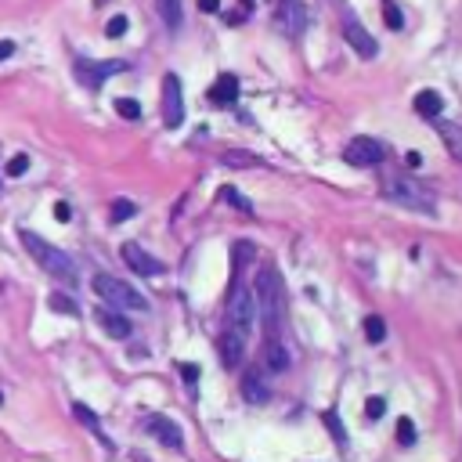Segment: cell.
I'll return each mask as SVG.
<instances>
[{"mask_svg":"<svg viewBox=\"0 0 462 462\" xmlns=\"http://www.w3.org/2000/svg\"><path fill=\"white\" fill-rule=\"evenodd\" d=\"M253 307H257V318L264 325L267 336H278L285 318H289V304H285V285L282 275L271 264H260L257 275H253Z\"/></svg>","mask_w":462,"mask_h":462,"instance_id":"6da1fadb","label":"cell"},{"mask_svg":"<svg viewBox=\"0 0 462 462\" xmlns=\"http://www.w3.org/2000/svg\"><path fill=\"white\" fill-rule=\"evenodd\" d=\"M22 246L29 249V257L44 267L51 278H58L61 285H76V264L69 260V253H61L58 246L44 242L36 231H22Z\"/></svg>","mask_w":462,"mask_h":462,"instance_id":"7a4b0ae2","label":"cell"},{"mask_svg":"<svg viewBox=\"0 0 462 462\" xmlns=\"http://www.w3.org/2000/svg\"><path fill=\"white\" fill-rule=\"evenodd\" d=\"M383 195L397 206H405V209H415V214H437L433 195L415 177H401V174L383 177Z\"/></svg>","mask_w":462,"mask_h":462,"instance_id":"3957f363","label":"cell"},{"mask_svg":"<svg viewBox=\"0 0 462 462\" xmlns=\"http://www.w3.org/2000/svg\"><path fill=\"white\" fill-rule=\"evenodd\" d=\"M91 285H94L98 297L109 304V307H116V311H149V300H144L134 285L119 282L116 275H94Z\"/></svg>","mask_w":462,"mask_h":462,"instance_id":"277c9868","label":"cell"},{"mask_svg":"<svg viewBox=\"0 0 462 462\" xmlns=\"http://www.w3.org/2000/svg\"><path fill=\"white\" fill-rule=\"evenodd\" d=\"M257 322V307H253V292L242 285V278L231 282V297H228V329H235L242 336H249Z\"/></svg>","mask_w":462,"mask_h":462,"instance_id":"5b68a950","label":"cell"},{"mask_svg":"<svg viewBox=\"0 0 462 462\" xmlns=\"http://www.w3.org/2000/svg\"><path fill=\"white\" fill-rule=\"evenodd\" d=\"M163 123L170 131H177L184 123V94H181V80L174 73L163 76Z\"/></svg>","mask_w":462,"mask_h":462,"instance_id":"8992f818","label":"cell"},{"mask_svg":"<svg viewBox=\"0 0 462 462\" xmlns=\"http://www.w3.org/2000/svg\"><path fill=\"white\" fill-rule=\"evenodd\" d=\"M123 69H127V61H87V58H80L76 61V80L87 91H98L112 73H123Z\"/></svg>","mask_w":462,"mask_h":462,"instance_id":"52a82bcc","label":"cell"},{"mask_svg":"<svg viewBox=\"0 0 462 462\" xmlns=\"http://www.w3.org/2000/svg\"><path fill=\"white\" fill-rule=\"evenodd\" d=\"M275 29L282 36H300L307 29V11L300 0H278V8H275Z\"/></svg>","mask_w":462,"mask_h":462,"instance_id":"ba28073f","label":"cell"},{"mask_svg":"<svg viewBox=\"0 0 462 462\" xmlns=\"http://www.w3.org/2000/svg\"><path fill=\"white\" fill-rule=\"evenodd\" d=\"M383 156H387V149H383V141H375V137H354L343 149V159L350 166H375V163H383Z\"/></svg>","mask_w":462,"mask_h":462,"instance_id":"9c48e42d","label":"cell"},{"mask_svg":"<svg viewBox=\"0 0 462 462\" xmlns=\"http://www.w3.org/2000/svg\"><path fill=\"white\" fill-rule=\"evenodd\" d=\"M119 257L131 264V271H137V275H144V278H159L163 271H166V264H163V260H156L152 253H144V249H141L137 242H123Z\"/></svg>","mask_w":462,"mask_h":462,"instance_id":"30bf717a","label":"cell"},{"mask_svg":"<svg viewBox=\"0 0 462 462\" xmlns=\"http://www.w3.org/2000/svg\"><path fill=\"white\" fill-rule=\"evenodd\" d=\"M144 430H149L163 448H174V452L184 448V433H181V426L174 423V419H166V415H144Z\"/></svg>","mask_w":462,"mask_h":462,"instance_id":"8fae6325","label":"cell"},{"mask_svg":"<svg viewBox=\"0 0 462 462\" xmlns=\"http://www.w3.org/2000/svg\"><path fill=\"white\" fill-rule=\"evenodd\" d=\"M343 36H347V44H350L354 51H358L362 58H375V54H380L375 40L368 36V29L358 22V15H354V11H347V15H343Z\"/></svg>","mask_w":462,"mask_h":462,"instance_id":"7c38bea8","label":"cell"},{"mask_svg":"<svg viewBox=\"0 0 462 462\" xmlns=\"http://www.w3.org/2000/svg\"><path fill=\"white\" fill-rule=\"evenodd\" d=\"M94 322L101 325V332H109L112 336V340H127V336H131V322L127 318H123V314L116 311V307H98L94 311Z\"/></svg>","mask_w":462,"mask_h":462,"instance_id":"4fadbf2b","label":"cell"},{"mask_svg":"<svg viewBox=\"0 0 462 462\" xmlns=\"http://www.w3.org/2000/svg\"><path fill=\"white\" fill-rule=\"evenodd\" d=\"M260 362H264L267 372H285L289 368V347L278 340V336H267L264 350H260Z\"/></svg>","mask_w":462,"mask_h":462,"instance_id":"5bb4252c","label":"cell"},{"mask_svg":"<svg viewBox=\"0 0 462 462\" xmlns=\"http://www.w3.org/2000/svg\"><path fill=\"white\" fill-rule=\"evenodd\" d=\"M430 127L440 134V141H445V149L452 152V159L462 163V127H459V123H448V119L433 116V119H430Z\"/></svg>","mask_w":462,"mask_h":462,"instance_id":"9a60e30c","label":"cell"},{"mask_svg":"<svg viewBox=\"0 0 462 462\" xmlns=\"http://www.w3.org/2000/svg\"><path fill=\"white\" fill-rule=\"evenodd\" d=\"M242 347H246V336L242 332L228 329L221 336V362H224V368H239L242 365Z\"/></svg>","mask_w":462,"mask_h":462,"instance_id":"2e32d148","label":"cell"},{"mask_svg":"<svg viewBox=\"0 0 462 462\" xmlns=\"http://www.w3.org/2000/svg\"><path fill=\"white\" fill-rule=\"evenodd\" d=\"M242 397H246L249 405H264L267 397H271V387L260 380V368H249L242 375Z\"/></svg>","mask_w":462,"mask_h":462,"instance_id":"e0dca14e","label":"cell"},{"mask_svg":"<svg viewBox=\"0 0 462 462\" xmlns=\"http://www.w3.org/2000/svg\"><path fill=\"white\" fill-rule=\"evenodd\" d=\"M235 98H239V80L231 73H221L214 80V87H209V101H214V105H231Z\"/></svg>","mask_w":462,"mask_h":462,"instance_id":"ac0fdd59","label":"cell"},{"mask_svg":"<svg viewBox=\"0 0 462 462\" xmlns=\"http://www.w3.org/2000/svg\"><path fill=\"white\" fill-rule=\"evenodd\" d=\"M412 109L430 123L433 116H440V109H445V98H440L437 91H419V94H415V101H412Z\"/></svg>","mask_w":462,"mask_h":462,"instance_id":"d6986e66","label":"cell"},{"mask_svg":"<svg viewBox=\"0 0 462 462\" xmlns=\"http://www.w3.org/2000/svg\"><path fill=\"white\" fill-rule=\"evenodd\" d=\"M221 199H224V202H231V209H239L242 217H253V202H249V199L239 192V188L224 184V188H221Z\"/></svg>","mask_w":462,"mask_h":462,"instance_id":"ffe728a7","label":"cell"},{"mask_svg":"<svg viewBox=\"0 0 462 462\" xmlns=\"http://www.w3.org/2000/svg\"><path fill=\"white\" fill-rule=\"evenodd\" d=\"M73 415L80 419L83 426H91V430H94V433H98V437L105 440V433H101V423H98V415H94V412H91L87 405H73ZM105 445H109V440H105Z\"/></svg>","mask_w":462,"mask_h":462,"instance_id":"44dd1931","label":"cell"},{"mask_svg":"<svg viewBox=\"0 0 462 462\" xmlns=\"http://www.w3.org/2000/svg\"><path fill=\"white\" fill-rule=\"evenodd\" d=\"M134 214H137V206H134L131 199H116V202H112V214H109V217H112V224H123V221H131Z\"/></svg>","mask_w":462,"mask_h":462,"instance_id":"7402d4cb","label":"cell"},{"mask_svg":"<svg viewBox=\"0 0 462 462\" xmlns=\"http://www.w3.org/2000/svg\"><path fill=\"white\" fill-rule=\"evenodd\" d=\"M159 11H163V22L170 29L181 26V4H177V0H159Z\"/></svg>","mask_w":462,"mask_h":462,"instance_id":"603a6c76","label":"cell"},{"mask_svg":"<svg viewBox=\"0 0 462 462\" xmlns=\"http://www.w3.org/2000/svg\"><path fill=\"white\" fill-rule=\"evenodd\" d=\"M365 336H368L372 343L387 340V325H383V318H380V314H368V318H365Z\"/></svg>","mask_w":462,"mask_h":462,"instance_id":"cb8c5ba5","label":"cell"},{"mask_svg":"<svg viewBox=\"0 0 462 462\" xmlns=\"http://www.w3.org/2000/svg\"><path fill=\"white\" fill-rule=\"evenodd\" d=\"M383 22H387V29H405V15H401V8H397V4H390V0H387V4H383Z\"/></svg>","mask_w":462,"mask_h":462,"instance_id":"d4e9b609","label":"cell"},{"mask_svg":"<svg viewBox=\"0 0 462 462\" xmlns=\"http://www.w3.org/2000/svg\"><path fill=\"white\" fill-rule=\"evenodd\" d=\"M116 112L123 116V119H141V105L134 101V98H116Z\"/></svg>","mask_w":462,"mask_h":462,"instance_id":"484cf974","label":"cell"},{"mask_svg":"<svg viewBox=\"0 0 462 462\" xmlns=\"http://www.w3.org/2000/svg\"><path fill=\"white\" fill-rule=\"evenodd\" d=\"M26 170H29V156H26V152L11 156V159H8V166H4V174H8V177H22Z\"/></svg>","mask_w":462,"mask_h":462,"instance_id":"4316f807","label":"cell"},{"mask_svg":"<svg viewBox=\"0 0 462 462\" xmlns=\"http://www.w3.org/2000/svg\"><path fill=\"white\" fill-rule=\"evenodd\" d=\"M221 163H224V166H260V159L249 156V152H224Z\"/></svg>","mask_w":462,"mask_h":462,"instance_id":"83f0119b","label":"cell"},{"mask_svg":"<svg viewBox=\"0 0 462 462\" xmlns=\"http://www.w3.org/2000/svg\"><path fill=\"white\" fill-rule=\"evenodd\" d=\"M322 419H325V426L332 430V437H336V445H340V448H347V433H343V426H340V415H336V412H325Z\"/></svg>","mask_w":462,"mask_h":462,"instance_id":"f1b7e54d","label":"cell"},{"mask_svg":"<svg viewBox=\"0 0 462 462\" xmlns=\"http://www.w3.org/2000/svg\"><path fill=\"white\" fill-rule=\"evenodd\" d=\"M397 440H401V445H415V423L412 419H397Z\"/></svg>","mask_w":462,"mask_h":462,"instance_id":"f546056e","label":"cell"},{"mask_svg":"<svg viewBox=\"0 0 462 462\" xmlns=\"http://www.w3.org/2000/svg\"><path fill=\"white\" fill-rule=\"evenodd\" d=\"M51 311H61V314H80V307H76V300H69V297H61V292H54L51 297Z\"/></svg>","mask_w":462,"mask_h":462,"instance_id":"4dcf8cb0","label":"cell"},{"mask_svg":"<svg viewBox=\"0 0 462 462\" xmlns=\"http://www.w3.org/2000/svg\"><path fill=\"white\" fill-rule=\"evenodd\" d=\"M127 26H131V22H127V15H112V18H109V26H105V36H112V40H116V36L127 33Z\"/></svg>","mask_w":462,"mask_h":462,"instance_id":"1f68e13d","label":"cell"},{"mask_svg":"<svg viewBox=\"0 0 462 462\" xmlns=\"http://www.w3.org/2000/svg\"><path fill=\"white\" fill-rule=\"evenodd\" d=\"M181 375H184V387H188V390H195V383H199V365L184 362V365H181Z\"/></svg>","mask_w":462,"mask_h":462,"instance_id":"d6a6232c","label":"cell"},{"mask_svg":"<svg viewBox=\"0 0 462 462\" xmlns=\"http://www.w3.org/2000/svg\"><path fill=\"white\" fill-rule=\"evenodd\" d=\"M387 412V401H383V397H368V401H365V415L368 419H380Z\"/></svg>","mask_w":462,"mask_h":462,"instance_id":"836d02e7","label":"cell"},{"mask_svg":"<svg viewBox=\"0 0 462 462\" xmlns=\"http://www.w3.org/2000/svg\"><path fill=\"white\" fill-rule=\"evenodd\" d=\"M69 217H73L69 202H54V221H58V224H69Z\"/></svg>","mask_w":462,"mask_h":462,"instance_id":"e575fe53","label":"cell"},{"mask_svg":"<svg viewBox=\"0 0 462 462\" xmlns=\"http://www.w3.org/2000/svg\"><path fill=\"white\" fill-rule=\"evenodd\" d=\"M15 54V40H0V61H8Z\"/></svg>","mask_w":462,"mask_h":462,"instance_id":"d590c367","label":"cell"},{"mask_svg":"<svg viewBox=\"0 0 462 462\" xmlns=\"http://www.w3.org/2000/svg\"><path fill=\"white\" fill-rule=\"evenodd\" d=\"M199 8H202L206 15H217V11H221V0H199Z\"/></svg>","mask_w":462,"mask_h":462,"instance_id":"8d00e7d4","label":"cell"},{"mask_svg":"<svg viewBox=\"0 0 462 462\" xmlns=\"http://www.w3.org/2000/svg\"><path fill=\"white\" fill-rule=\"evenodd\" d=\"M0 401H4V397H0Z\"/></svg>","mask_w":462,"mask_h":462,"instance_id":"74e56055","label":"cell"}]
</instances>
